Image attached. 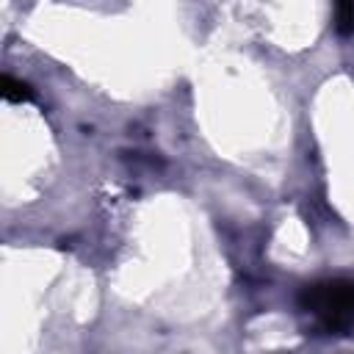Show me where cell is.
<instances>
[{
    "instance_id": "6da1fadb",
    "label": "cell",
    "mask_w": 354,
    "mask_h": 354,
    "mask_svg": "<svg viewBox=\"0 0 354 354\" xmlns=\"http://www.w3.org/2000/svg\"><path fill=\"white\" fill-rule=\"evenodd\" d=\"M299 304L313 313L326 332H346L354 324V282L332 279L307 285L299 296Z\"/></svg>"
},
{
    "instance_id": "7a4b0ae2",
    "label": "cell",
    "mask_w": 354,
    "mask_h": 354,
    "mask_svg": "<svg viewBox=\"0 0 354 354\" xmlns=\"http://www.w3.org/2000/svg\"><path fill=\"white\" fill-rule=\"evenodd\" d=\"M33 97V88L11 75H3V100L8 102H22V100H30Z\"/></svg>"
},
{
    "instance_id": "3957f363",
    "label": "cell",
    "mask_w": 354,
    "mask_h": 354,
    "mask_svg": "<svg viewBox=\"0 0 354 354\" xmlns=\"http://www.w3.org/2000/svg\"><path fill=\"white\" fill-rule=\"evenodd\" d=\"M337 30L354 33V0H337Z\"/></svg>"
}]
</instances>
